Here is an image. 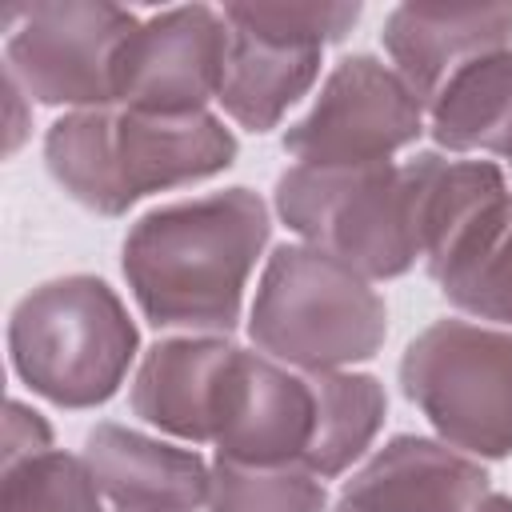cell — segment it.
Here are the masks:
<instances>
[{"mask_svg": "<svg viewBox=\"0 0 512 512\" xmlns=\"http://www.w3.org/2000/svg\"><path fill=\"white\" fill-rule=\"evenodd\" d=\"M428 272L440 292L496 324H512V196L508 188L476 204L432 252Z\"/></svg>", "mask_w": 512, "mask_h": 512, "instance_id": "obj_14", "label": "cell"}, {"mask_svg": "<svg viewBox=\"0 0 512 512\" xmlns=\"http://www.w3.org/2000/svg\"><path fill=\"white\" fill-rule=\"evenodd\" d=\"M304 376L316 400V424L300 464L312 468L320 480H328L364 456V448L372 444L384 420L388 400L372 376H356V372H304Z\"/></svg>", "mask_w": 512, "mask_h": 512, "instance_id": "obj_18", "label": "cell"}, {"mask_svg": "<svg viewBox=\"0 0 512 512\" xmlns=\"http://www.w3.org/2000/svg\"><path fill=\"white\" fill-rule=\"evenodd\" d=\"M248 332L276 360L336 372L384 344L388 308L356 268L312 244H284L268 256Z\"/></svg>", "mask_w": 512, "mask_h": 512, "instance_id": "obj_4", "label": "cell"}, {"mask_svg": "<svg viewBox=\"0 0 512 512\" xmlns=\"http://www.w3.org/2000/svg\"><path fill=\"white\" fill-rule=\"evenodd\" d=\"M312 424L316 400L308 376H292L268 356L232 344L212 400V440L220 456L240 464L304 460Z\"/></svg>", "mask_w": 512, "mask_h": 512, "instance_id": "obj_10", "label": "cell"}, {"mask_svg": "<svg viewBox=\"0 0 512 512\" xmlns=\"http://www.w3.org/2000/svg\"><path fill=\"white\" fill-rule=\"evenodd\" d=\"M400 384L452 448L512 452V332L436 320L408 344Z\"/></svg>", "mask_w": 512, "mask_h": 512, "instance_id": "obj_6", "label": "cell"}, {"mask_svg": "<svg viewBox=\"0 0 512 512\" xmlns=\"http://www.w3.org/2000/svg\"><path fill=\"white\" fill-rule=\"evenodd\" d=\"M4 72L40 104H116V68L136 16L116 4H12Z\"/></svg>", "mask_w": 512, "mask_h": 512, "instance_id": "obj_7", "label": "cell"}, {"mask_svg": "<svg viewBox=\"0 0 512 512\" xmlns=\"http://www.w3.org/2000/svg\"><path fill=\"white\" fill-rule=\"evenodd\" d=\"M84 460L116 512H200L208 504L212 468L188 452L140 436L120 424H96Z\"/></svg>", "mask_w": 512, "mask_h": 512, "instance_id": "obj_13", "label": "cell"}, {"mask_svg": "<svg viewBox=\"0 0 512 512\" xmlns=\"http://www.w3.org/2000/svg\"><path fill=\"white\" fill-rule=\"evenodd\" d=\"M264 240L268 208L248 188L176 200L128 232L124 276L156 328L232 332Z\"/></svg>", "mask_w": 512, "mask_h": 512, "instance_id": "obj_1", "label": "cell"}, {"mask_svg": "<svg viewBox=\"0 0 512 512\" xmlns=\"http://www.w3.org/2000/svg\"><path fill=\"white\" fill-rule=\"evenodd\" d=\"M432 136L452 152H512V52L500 48L464 64L428 104Z\"/></svg>", "mask_w": 512, "mask_h": 512, "instance_id": "obj_17", "label": "cell"}, {"mask_svg": "<svg viewBox=\"0 0 512 512\" xmlns=\"http://www.w3.org/2000/svg\"><path fill=\"white\" fill-rule=\"evenodd\" d=\"M228 28L232 32H228V56L216 100L236 124L252 132H268L312 88L320 72V48L276 44L236 24Z\"/></svg>", "mask_w": 512, "mask_h": 512, "instance_id": "obj_16", "label": "cell"}, {"mask_svg": "<svg viewBox=\"0 0 512 512\" xmlns=\"http://www.w3.org/2000/svg\"><path fill=\"white\" fill-rule=\"evenodd\" d=\"M424 128V104L396 68L348 56L324 80L312 112L284 132L300 164H380Z\"/></svg>", "mask_w": 512, "mask_h": 512, "instance_id": "obj_8", "label": "cell"}, {"mask_svg": "<svg viewBox=\"0 0 512 512\" xmlns=\"http://www.w3.org/2000/svg\"><path fill=\"white\" fill-rule=\"evenodd\" d=\"M100 496L88 460L44 448L4 468L0 512H104Z\"/></svg>", "mask_w": 512, "mask_h": 512, "instance_id": "obj_20", "label": "cell"}, {"mask_svg": "<svg viewBox=\"0 0 512 512\" xmlns=\"http://www.w3.org/2000/svg\"><path fill=\"white\" fill-rule=\"evenodd\" d=\"M508 40L512 4H400L384 24V48L420 104H432L464 64L500 52Z\"/></svg>", "mask_w": 512, "mask_h": 512, "instance_id": "obj_12", "label": "cell"}, {"mask_svg": "<svg viewBox=\"0 0 512 512\" xmlns=\"http://www.w3.org/2000/svg\"><path fill=\"white\" fill-rule=\"evenodd\" d=\"M488 472L448 444L396 436L340 492L336 512H476Z\"/></svg>", "mask_w": 512, "mask_h": 512, "instance_id": "obj_11", "label": "cell"}, {"mask_svg": "<svg viewBox=\"0 0 512 512\" xmlns=\"http://www.w3.org/2000/svg\"><path fill=\"white\" fill-rule=\"evenodd\" d=\"M44 448H52L48 424L32 408H24L20 400H8V416H4V468L24 460V456H36Z\"/></svg>", "mask_w": 512, "mask_h": 512, "instance_id": "obj_22", "label": "cell"}, {"mask_svg": "<svg viewBox=\"0 0 512 512\" xmlns=\"http://www.w3.org/2000/svg\"><path fill=\"white\" fill-rule=\"evenodd\" d=\"M324 484L300 460L292 464H240L216 456L208 512H320Z\"/></svg>", "mask_w": 512, "mask_h": 512, "instance_id": "obj_19", "label": "cell"}, {"mask_svg": "<svg viewBox=\"0 0 512 512\" xmlns=\"http://www.w3.org/2000/svg\"><path fill=\"white\" fill-rule=\"evenodd\" d=\"M228 352L232 344L220 336L160 340L136 372L132 412L172 436L212 440V400Z\"/></svg>", "mask_w": 512, "mask_h": 512, "instance_id": "obj_15", "label": "cell"}, {"mask_svg": "<svg viewBox=\"0 0 512 512\" xmlns=\"http://www.w3.org/2000/svg\"><path fill=\"white\" fill-rule=\"evenodd\" d=\"M8 348L32 392L64 408H92L120 388L136 356V324L104 280L64 276L16 304Z\"/></svg>", "mask_w": 512, "mask_h": 512, "instance_id": "obj_5", "label": "cell"}, {"mask_svg": "<svg viewBox=\"0 0 512 512\" xmlns=\"http://www.w3.org/2000/svg\"><path fill=\"white\" fill-rule=\"evenodd\" d=\"M224 20L276 44L324 48L352 32L360 4H228Z\"/></svg>", "mask_w": 512, "mask_h": 512, "instance_id": "obj_21", "label": "cell"}, {"mask_svg": "<svg viewBox=\"0 0 512 512\" xmlns=\"http://www.w3.org/2000/svg\"><path fill=\"white\" fill-rule=\"evenodd\" d=\"M44 160L72 200L100 216H120L148 192L224 172L236 160V136L208 112L156 116L108 104L56 120Z\"/></svg>", "mask_w": 512, "mask_h": 512, "instance_id": "obj_2", "label": "cell"}, {"mask_svg": "<svg viewBox=\"0 0 512 512\" xmlns=\"http://www.w3.org/2000/svg\"><path fill=\"white\" fill-rule=\"evenodd\" d=\"M436 152L408 164H292L276 180V208L312 248L360 276H400L424 256Z\"/></svg>", "mask_w": 512, "mask_h": 512, "instance_id": "obj_3", "label": "cell"}, {"mask_svg": "<svg viewBox=\"0 0 512 512\" xmlns=\"http://www.w3.org/2000/svg\"><path fill=\"white\" fill-rule=\"evenodd\" d=\"M508 160H512V152H508Z\"/></svg>", "mask_w": 512, "mask_h": 512, "instance_id": "obj_24", "label": "cell"}, {"mask_svg": "<svg viewBox=\"0 0 512 512\" xmlns=\"http://www.w3.org/2000/svg\"><path fill=\"white\" fill-rule=\"evenodd\" d=\"M228 20L204 4L168 8L128 36L116 68V104L156 116L204 112L220 92L228 56Z\"/></svg>", "mask_w": 512, "mask_h": 512, "instance_id": "obj_9", "label": "cell"}, {"mask_svg": "<svg viewBox=\"0 0 512 512\" xmlns=\"http://www.w3.org/2000/svg\"><path fill=\"white\" fill-rule=\"evenodd\" d=\"M476 512H512V500H504V496H484V504L476 508Z\"/></svg>", "mask_w": 512, "mask_h": 512, "instance_id": "obj_23", "label": "cell"}]
</instances>
